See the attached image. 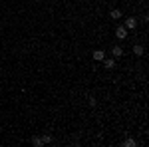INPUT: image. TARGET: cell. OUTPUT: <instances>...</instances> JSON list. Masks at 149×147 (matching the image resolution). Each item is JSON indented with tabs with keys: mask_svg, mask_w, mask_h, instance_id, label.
Here are the masks:
<instances>
[{
	"mask_svg": "<svg viewBox=\"0 0 149 147\" xmlns=\"http://www.w3.org/2000/svg\"><path fill=\"white\" fill-rule=\"evenodd\" d=\"M115 36H117L119 40H125V38H127V28H125V26H119V28L115 30Z\"/></svg>",
	"mask_w": 149,
	"mask_h": 147,
	"instance_id": "cell-1",
	"label": "cell"
},
{
	"mask_svg": "<svg viewBox=\"0 0 149 147\" xmlns=\"http://www.w3.org/2000/svg\"><path fill=\"white\" fill-rule=\"evenodd\" d=\"M135 26H137V20H135L133 16H129V18L125 20V28H127V30H133Z\"/></svg>",
	"mask_w": 149,
	"mask_h": 147,
	"instance_id": "cell-2",
	"label": "cell"
},
{
	"mask_svg": "<svg viewBox=\"0 0 149 147\" xmlns=\"http://www.w3.org/2000/svg\"><path fill=\"white\" fill-rule=\"evenodd\" d=\"M111 56L113 58H121L123 56V48H121V46H113V48H111Z\"/></svg>",
	"mask_w": 149,
	"mask_h": 147,
	"instance_id": "cell-3",
	"label": "cell"
},
{
	"mask_svg": "<svg viewBox=\"0 0 149 147\" xmlns=\"http://www.w3.org/2000/svg\"><path fill=\"white\" fill-rule=\"evenodd\" d=\"M103 64H105V68L111 70L115 66V60H113V58H103Z\"/></svg>",
	"mask_w": 149,
	"mask_h": 147,
	"instance_id": "cell-4",
	"label": "cell"
},
{
	"mask_svg": "<svg viewBox=\"0 0 149 147\" xmlns=\"http://www.w3.org/2000/svg\"><path fill=\"white\" fill-rule=\"evenodd\" d=\"M103 58H105V52L103 50H95L93 52V60H103Z\"/></svg>",
	"mask_w": 149,
	"mask_h": 147,
	"instance_id": "cell-5",
	"label": "cell"
},
{
	"mask_svg": "<svg viewBox=\"0 0 149 147\" xmlns=\"http://www.w3.org/2000/svg\"><path fill=\"white\" fill-rule=\"evenodd\" d=\"M109 16H111L113 20H119V18H121V10H117V8H115V10L109 12Z\"/></svg>",
	"mask_w": 149,
	"mask_h": 147,
	"instance_id": "cell-6",
	"label": "cell"
},
{
	"mask_svg": "<svg viewBox=\"0 0 149 147\" xmlns=\"http://www.w3.org/2000/svg\"><path fill=\"white\" fill-rule=\"evenodd\" d=\"M143 52H145V50H143V46H133V54H137V56H143Z\"/></svg>",
	"mask_w": 149,
	"mask_h": 147,
	"instance_id": "cell-7",
	"label": "cell"
},
{
	"mask_svg": "<svg viewBox=\"0 0 149 147\" xmlns=\"http://www.w3.org/2000/svg\"><path fill=\"white\" fill-rule=\"evenodd\" d=\"M123 145H125V147H135L137 143H135L133 139H125V141H123Z\"/></svg>",
	"mask_w": 149,
	"mask_h": 147,
	"instance_id": "cell-8",
	"label": "cell"
},
{
	"mask_svg": "<svg viewBox=\"0 0 149 147\" xmlns=\"http://www.w3.org/2000/svg\"><path fill=\"white\" fill-rule=\"evenodd\" d=\"M32 143H34L36 147H40V145H44V143H42V137H34V139H32Z\"/></svg>",
	"mask_w": 149,
	"mask_h": 147,
	"instance_id": "cell-9",
	"label": "cell"
},
{
	"mask_svg": "<svg viewBox=\"0 0 149 147\" xmlns=\"http://www.w3.org/2000/svg\"><path fill=\"white\" fill-rule=\"evenodd\" d=\"M54 139H52V135H44L42 137V143H52Z\"/></svg>",
	"mask_w": 149,
	"mask_h": 147,
	"instance_id": "cell-10",
	"label": "cell"
}]
</instances>
